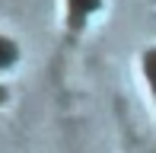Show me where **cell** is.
Here are the masks:
<instances>
[{
  "instance_id": "cell-1",
  "label": "cell",
  "mask_w": 156,
  "mask_h": 153,
  "mask_svg": "<svg viewBox=\"0 0 156 153\" xmlns=\"http://www.w3.org/2000/svg\"><path fill=\"white\" fill-rule=\"evenodd\" d=\"M70 6H73V19H80L86 10H93V6H99V0H70Z\"/></svg>"
},
{
  "instance_id": "cell-2",
  "label": "cell",
  "mask_w": 156,
  "mask_h": 153,
  "mask_svg": "<svg viewBox=\"0 0 156 153\" xmlns=\"http://www.w3.org/2000/svg\"><path fill=\"white\" fill-rule=\"evenodd\" d=\"M144 67H147V76H150V86L156 89V48H153V51H147Z\"/></svg>"
},
{
  "instance_id": "cell-3",
  "label": "cell",
  "mask_w": 156,
  "mask_h": 153,
  "mask_svg": "<svg viewBox=\"0 0 156 153\" xmlns=\"http://www.w3.org/2000/svg\"><path fill=\"white\" fill-rule=\"evenodd\" d=\"M13 58H16V48H13L10 41H3V38H0V67H3V64H10Z\"/></svg>"
}]
</instances>
